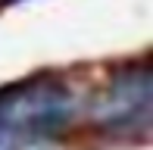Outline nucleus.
<instances>
[{
  "label": "nucleus",
  "instance_id": "f257e3e1",
  "mask_svg": "<svg viewBox=\"0 0 153 150\" xmlns=\"http://www.w3.org/2000/svg\"><path fill=\"white\" fill-rule=\"evenodd\" d=\"M75 113V97L50 78L16 81L0 88V128L28 134H53Z\"/></svg>",
  "mask_w": 153,
  "mask_h": 150
},
{
  "label": "nucleus",
  "instance_id": "f03ea898",
  "mask_svg": "<svg viewBox=\"0 0 153 150\" xmlns=\"http://www.w3.org/2000/svg\"><path fill=\"white\" fill-rule=\"evenodd\" d=\"M153 100V72L147 66L116 75L106 91H100L91 103V119L106 128H122L144 119Z\"/></svg>",
  "mask_w": 153,
  "mask_h": 150
},
{
  "label": "nucleus",
  "instance_id": "7ed1b4c3",
  "mask_svg": "<svg viewBox=\"0 0 153 150\" xmlns=\"http://www.w3.org/2000/svg\"><path fill=\"white\" fill-rule=\"evenodd\" d=\"M16 150H69L66 144H59L53 134H28L25 141H19Z\"/></svg>",
  "mask_w": 153,
  "mask_h": 150
},
{
  "label": "nucleus",
  "instance_id": "20e7f679",
  "mask_svg": "<svg viewBox=\"0 0 153 150\" xmlns=\"http://www.w3.org/2000/svg\"><path fill=\"white\" fill-rule=\"evenodd\" d=\"M16 144H19V134L0 128V150H16Z\"/></svg>",
  "mask_w": 153,
  "mask_h": 150
},
{
  "label": "nucleus",
  "instance_id": "39448f33",
  "mask_svg": "<svg viewBox=\"0 0 153 150\" xmlns=\"http://www.w3.org/2000/svg\"><path fill=\"white\" fill-rule=\"evenodd\" d=\"M6 3H22V0H6Z\"/></svg>",
  "mask_w": 153,
  "mask_h": 150
}]
</instances>
